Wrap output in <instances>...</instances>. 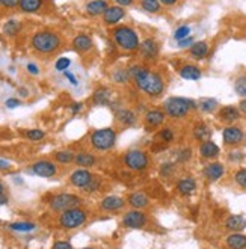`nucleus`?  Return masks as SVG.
<instances>
[{"label": "nucleus", "instance_id": "obj_2", "mask_svg": "<svg viewBox=\"0 0 246 249\" xmlns=\"http://www.w3.org/2000/svg\"><path fill=\"white\" fill-rule=\"evenodd\" d=\"M110 34H112L113 44L120 50L128 52V53L139 50V46H141L139 35L133 27H130L127 24H117V26H113Z\"/></svg>", "mask_w": 246, "mask_h": 249}, {"label": "nucleus", "instance_id": "obj_30", "mask_svg": "<svg viewBox=\"0 0 246 249\" xmlns=\"http://www.w3.org/2000/svg\"><path fill=\"white\" fill-rule=\"evenodd\" d=\"M227 246L228 248H233V249H242V248H246V236L242 232H233L229 234L225 240Z\"/></svg>", "mask_w": 246, "mask_h": 249}, {"label": "nucleus", "instance_id": "obj_6", "mask_svg": "<svg viewBox=\"0 0 246 249\" xmlns=\"http://www.w3.org/2000/svg\"><path fill=\"white\" fill-rule=\"evenodd\" d=\"M86 221H88V212L80 207H73L61 213L59 227L64 230H76L85 225Z\"/></svg>", "mask_w": 246, "mask_h": 249}, {"label": "nucleus", "instance_id": "obj_56", "mask_svg": "<svg viewBox=\"0 0 246 249\" xmlns=\"http://www.w3.org/2000/svg\"><path fill=\"white\" fill-rule=\"evenodd\" d=\"M9 168H11V163L8 162V160L0 159V169H2V171H6V169H9Z\"/></svg>", "mask_w": 246, "mask_h": 249}, {"label": "nucleus", "instance_id": "obj_60", "mask_svg": "<svg viewBox=\"0 0 246 249\" xmlns=\"http://www.w3.org/2000/svg\"><path fill=\"white\" fill-rule=\"evenodd\" d=\"M18 92L21 94V97H27V95H29L27 89H24V88H21V89H18Z\"/></svg>", "mask_w": 246, "mask_h": 249}, {"label": "nucleus", "instance_id": "obj_46", "mask_svg": "<svg viewBox=\"0 0 246 249\" xmlns=\"http://www.w3.org/2000/svg\"><path fill=\"white\" fill-rule=\"evenodd\" d=\"M191 157H192V150H191V148H184V150H181V151L178 153V156H177V162L184 163V162H187V160H191Z\"/></svg>", "mask_w": 246, "mask_h": 249}, {"label": "nucleus", "instance_id": "obj_19", "mask_svg": "<svg viewBox=\"0 0 246 249\" xmlns=\"http://www.w3.org/2000/svg\"><path fill=\"white\" fill-rule=\"evenodd\" d=\"M218 118H219L221 123L229 125V124L239 121V118H240V109H237L234 106H224L218 112Z\"/></svg>", "mask_w": 246, "mask_h": 249}, {"label": "nucleus", "instance_id": "obj_40", "mask_svg": "<svg viewBox=\"0 0 246 249\" xmlns=\"http://www.w3.org/2000/svg\"><path fill=\"white\" fill-rule=\"evenodd\" d=\"M234 92L242 97V98H246V74L243 76H239L234 82Z\"/></svg>", "mask_w": 246, "mask_h": 249}, {"label": "nucleus", "instance_id": "obj_57", "mask_svg": "<svg viewBox=\"0 0 246 249\" xmlns=\"http://www.w3.org/2000/svg\"><path fill=\"white\" fill-rule=\"evenodd\" d=\"M53 248H73V246H71V243H68V242H56L53 245Z\"/></svg>", "mask_w": 246, "mask_h": 249}, {"label": "nucleus", "instance_id": "obj_3", "mask_svg": "<svg viewBox=\"0 0 246 249\" xmlns=\"http://www.w3.org/2000/svg\"><path fill=\"white\" fill-rule=\"evenodd\" d=\"M32 49L39 54H53L62 46V38L53 31H39L31 39Z\"/></svg>", "mask_w": 246, "mask_h": 249}, {"label": "nucleus", "instance_id": "obj_9", "mask_svg": "<svg viewBox=\"0 0 246 249\" xmlns=\"http://www.w3.org/2000/svg\"><path fill=\"white\" fill-rule=\"evenodd\" d=\"M148 224V216L143 213V210L139 209H132L123 214L121 225L128 230H141L145 228Z\"/></svg>", "mask_w": 246, "mask_h": 249}, {"label": "nucleus", "instance_id": "obj_49", "mask_svg": "<svg viewBox=\"0 0 246 249\" xmlns=\"http://www.w3.org/2000/svg\"><path fill=\"white\" fill-rule=\"evenodd\" d=\"M193 42H195V41H193V38H192V36H187V38H184V39H180V41H178V47H181V49L191 47Z\"/></svg>", "mask_w": 246, "mask_h": 249}, {"label": "nucleus", "instance_id": "obj_27", "mask_svg": "<svg viewBox=\"0 0 246 249\" xmlns=\"http://www.w3.org/2000/svg\"><path fill=\"white\" fill-rule=\"evenodd\" d=\"M225 228L233 231V232H240L246 228V219L242 214H233L225 221Z\"/></svg>", "mask_w": 246, "mask_h": 249}, {"label": "nucleus", "instance_id": "obj_35", "mask_svg": "<svg viewBox=\"0 0 246 249\" xmlns=\"http://www.w3.org/2000/svg\"><path fill=\"white\" fill-rule=\"evenodd\" d=\"M198 109H201L204 113H211L218 109V101L214 98H201L198 101Z\"/></svg>", "mask_w": 246, "mask_h": 249}, {"label": "nucleus", "instance_id": "obj_12", "mask_svg": "<svg viewBox=\"0 0 246 249\" xmlns=\"http://www.w3.org/2000/svg\"><path fill=\"white\" fill-rule=\"evenodd\" d=\"M139 53L143 61H156L160 53V46L154 38H145L139 46Z\"/></svg>", "mask_w": 246, "mask_h": 249}, {"label": "nucleus", "instance_id": "obj_22", "mask_svg": "<svg viewBox=\"0 0 246 249\" xmlns=\"http://www.w3.org/2000/svg\"><path fill=\"white\" fill-rule=\"evenodd\" d=\"M107 6H109L107 0H91V2L86 3L85 11L89 17H100L105 14Z\"/></svg>", "mask_w": 246, "mask_h": 249}, {"label": "nucleus", "instance_id": "obj_4", "mask_svg": "<svg viewBox=\"0 0 246 249\" xmlns=\"http://www.w3.org/2000/svg\"><path fill=\"white\" fill-rule=\"evenodd\" d=\"M198 109V103L184 97H169L163 103V110L166 116L172 120H181L189 115L191 110Z\"/></svg>", "mask_w": 246, "mask_h": 249}, {"label": "nucleus", "instance_id": "obj_8", "mask_svg": "<svg viewBox=\"0 0 246 249\" xmlns=\"http://www.w3.org/2000/svg\"><path fill=\"white\" fill-rule=\"evenodd\" d=\"M83 202V199L74 194H57L54 195L49 206L53 212H57V213H62L68 209H73V207H80V204Z\"/></svg>", "mask_w": 246, "mask_h": 249}, {"label": "nucleus", "instance_id": "obj_7", "mask_svg": "<svg viewBox=\"0 0 246 249\" xmlns=\"http://www.w3.org/2000/svg\"><path fill=\"white\" fill-rule=\"evenodd\" d=\"M123 162L128 169H132L135 172H143L150 168V156L143 150L133 148L124 154Z\"/></svg>", "mask_w": 246, "mask_h": 249}, {"label": "nucleus", "instance_id": "obj_17", "mask_svg": "<svg viewBox=\"0 0 246 249\" xmlns=\"http://www.w3.org/2000/svg\"><path fill=\"white\" fill-rule=\"evenodd\" d=\"M115 121L121 127H133L138 123V115L132 109H118L115 112Z\"/></svg>", "mask_w": 246, "mask_h": 249}, {"label": "nucleus", "instance_id": "obj_38", "mask_svg": "<svg viewBox=\"0 0 246 249\" xmlns=\"http://www.w3.org/2000/svg\"><path fill=\"white\" fill-rule=\"evenodd\" d=\"M112 80L115 83H120V85H125L128 80H132V77H130V72L128 70H115L112 72Z\"/></svg>", "mask_w": 246, "mask_h": 249}, {"label": "nucleus", "instance_id": "obj_61", "mask_svg": "<svg viewBox=\"0 0 246 249\" xmlns=\"http://www.w3.org/2000/svg\"><path fill=\"white\" fill-rule=\"evenodd\" d=\"M50 2H53V0H50Z\"/></svg>", "mask_w": 246, "mask_h": 249}, {"label": "nucleus", "instance_id": "obj_55", "mask_svg": "<svg viewBox=\"0 0 246 249\" xmlns=\"http://www.w3.org/2000/svg\"><path fill=\"white\" fill-rule=\"evenodd\" d=\"M82 109H83V103H73L71 105V112H73V115L79 113Z\"/></svg>", "mask_w": 246, "mask_h": 249}, {"label": "nucleus", "instance_id": "obj_14", "mask_svg": "<svg viewBox=\"0 0 246 249\" xmlns=\"http://www.w3.org/2000/svg\"><path fill=\"white\" fill-rule=\"evenodd\" d=\"M125 17V9L120 5H112L107 6V9L103 14V23L106 26H117L123 18Z\"/></svg>", "mask_w": 246, "mask_h": 249}, {"label": "nucleus", "instance_id": "obj_51", "mask_svg": "<svg viewBox=\"0 0 246 249\" xmlns=\"http://www.w3.org/2000/svg\"><path fill=\"white\" fill-rule=\"evenodd\" d=\"M115 3L123 6V8H128V6H133L135 5V0H113Z\"/></svg>", "mask_w": 246, "mask_h": 249}, {"label": "nucleus", "instance_id": "obj_10", "mask_svg": "<svg viewBox=\"0 0 246 249\" xmlns=\"http://www.w3.org/2000/svg\"><path fill=\"white\" fill-rule=\"evenodd\" d=\"M222 139L225 146H239L245 141V133L240 127L229 124L224 128Z\"/></svg>", "mask_w": 246, "mask_h": 249}, {"label": "nucleus", "instance_id": "obj_59", "mask_svg": "<svg viewBox=\"0 0 246 249\" xmlns=\"http://www.w3.org/2000/svg\"><path fill=\"white\" fill-rule=\"evenodd\" d=\"M239 109H240L242 113L246 115V98H243V100L240 101V103H239Z\"/></svg>", "mask_w": 246, "mask_h": 249}, {"label": "nucleus", "instance_id": "obj_43", "mask_svg": "<svg viewBox=\"0 0 246 249\" xmlns=\"http://www.w3.org/2000/svg\"><path fill=\"white\" fill-rule=\"evenodd\" d=\"M100 187H101V178L95 175L94 180L83 189V192H86V194H94V192H97V190H100Z\"/></svg>", "mask_w": 246, "mask_h": 249}, {"label": "nucleus", "instance_id": "obj_11", "mask_svg": "<svg viewBox=\"0 0 246 249\" xmlns=\"http://www.w3.org/2000/svg\"><path fill=\"white\" fill-rule=\"evenodd\" d=\"M166 120V113L163 109H151L143 116V124L147 131H153L158 127H162Z\"/></svg>", "mask_w": 246, "mask_h": 249}, {"label": "nucleus", "instance_id": "obj_37", "mask_svg": "<svg viewBox=\"0 0 246 249\" xmlns=\"http://www.w3.org/2000/svg\"><path fill=\"white\" fill-rule=\"evenodd\" d=\"M8 228L17 232H31L36 228V225L32 222H12L8 225Z\"/></svg>", "mask_w": 246, "mask_h": 249}, {"label": "nucleus", "instance_id": "obj_36", "mask_svg": "<svg viewBox=\"0 0 246 249\" xmlns=\"http://www.w3.org/2000/svg\"><path fill=\"white\" fill-rule=\"evenodd\" d=\"M20 29H21L20 21H17V20H9L3 26V34H5V36L12 38V36H16L20 32Z\"/></svg>", "mask_w": 246, "mask_h": 249}, {"label": "nucleus", "instance_id": "obj_53", "mask_svg": "<svg viewBox=\"0 0 246 249\" xmlns=\"http://www.w3.org/2000/svg\"><path fill=\"white\" fill-rule=\"evenodd\" d=\"M6 202H8V198L5 196V186L3 183H0V206H3Z\"/></svg>", "mask_w": 246, "mask_h": 249}, {"label": "nucleus", "instance_id": "obj_34", "mask_svg": "<svg viewBox=\"0 0 246 249\" xmlns=\"http://www.w3.org/2000/svg\"><path fill=\"white\" fill-rule=\"evenodd\" d=\"M54 160L57 163H62V165H68L71 162H74V159H76V154L73 151H70V150H61V151H56L53 154Z\"/></svg>", "mask_w": 246, "mask_h": 249}, {"label": "nucleus", "instance_id": "obj_39", "mask_svg": "<svg viewBox=\"0 0 246 249\" xmlns=\"http://www.w3.org/2000/svg\"><path fill=\"white\" fill-rule=\"evenodd\" d=\"M174 138L176 136H174V130L171 127H162L157 133V139L163 143H171L174 141Z\"/></svg>", "mask_w": 246, "mask_h": 249}, {"label": "nucleus", "instance_id": "obj_23", "mask_svg": "<svg viewBox=\"0 0 246 249\" xmlns=\"http://www.w3.org/2000/svg\"><path fill=\"white\" fill-rule=\"evenodd\" d=\"M176 189L181 196H191L195 194V190H196V181L192 177H184V178L177 181Z\"/></svg>", "mask_w": 246, "mask_h": 249}, {"label": "nucleus", "instance_id": "obj_5", "mask_svg": "<svg viewBox=\"0 0 246 249\" xmlns=\"http://www.w3.org/2000/svg\"><path fill=\"white\" fill-rule=\"evenodd\" d=\"M89 143L95 151H109L117 143V131L110 127L94 130L89 136Z\"/></svg>", "mask_w": 246, "mask_h": 249}, {"label": "nucleus", "instance_id": "obj_32", "mask_svg": "<svg viewBox=\"0 0 246 249\" xmlns=\"http://www.w3.org/2000/svg\"><path fill=\"white\" fill-rule=\"evenodd\" d=\"M210 135H211V131L204 123H199L193 127V138L199 142H204V141L210 139Z\"/></svg>", "mask_w": 246, "mask_h": 249}, {"label": "nucleus", "instance_id": "obj_25", "mask_svg": "<svg viewBox=\"0 0 246 249\" xmlns=\"http://www.w3.org/2000/svg\"><path fill=\"white\" fill-rule=\"evenodd\" d=\"M92 46H94V42H92L91 36L86 34H80L73 39V49L79 53L89 52L92 49Z\"/></svg>", "mask_w": 246, "mask_h": 249}, {"label": "nucleus", "instance_id": "obj_15", "mask_svg": "<svg viewBox=\"0 0 246 249\" xmlns=\"http://www.w3.org/2000/svg\"><path fill=\"white\" fill-rule=\"evenodd\" d=\"M32 172L38 175V177L50 178L57 174V166L53 162H50V160H38V162L32 165Z\"/></svg>", "mask_w": 246, "mask_h": 249}, {"label": "nucleus", "instance_id": "obj_29", "mask_svg": "<svg viewBox=\"0 0 246 249\" xmlns=\"http://www.w3.org/2000/svg\"><path fill=\"white\" fill-rule=\"evenodd\" d=\"M42 5H44V0H21L18 8L24 14H35L41 11Z\"/></svg>", "mask_w": 246, "mask_h": 249}, {"label": "nucleus", "instance_id": "obj_24", "mask_svg": "<svg viewBox=\"0 0 246 249\" xmlns=\"http://www.w3.org/2000/svg\"><path fill=\"white\" fill-rule=\"evenodd\" d=\"M210 52V46L207 41H198V42H193L192 46L189 47V53L193 59L196 61H202L206 59V56L209 54Z\"/></svg>", "mask_w": 246, "mask_h": 249}, {"label": "nucleus", "instance_id": "obj_50", "mask_svg": "<svg viewBox=\"0 0 246 249\" xmlns=\"http://www.w3.org/2000/svg\"><path fill=\"white\" fill-rule=\"evenodd\" d=\"M26 68H27V71L31 72L32 76H38V74H39V68H38V65H36V64H32V62H29Z\"/></svg>", "mask_w": 246, "mask_h": 249}, {"label": "nucleus", "instance_id": "obj_13", "mask_svg": "<svg viewBox=\"0 0 246 249\" xmlns=\"http://www.w3.org/2000/svg\"><path fill=\"white\" fill-rule=\"evenodd\" d=\"M94 177H95V175L91 171H88V169H85V168L76 169L73 174L70 175V184L83 190L86 186H88L94 180Z\"/></svg>", "mask_w": 246, "mask_h": 249}, {"label": "nucleus", "instance_id": "obj_1", "mask_svg": "<svg viewBox=\"0 0 246 249\" xmlns=\"http://www.w3.org/2000/svg\"><path fill=\"white\" fill-rule=\"evenodd\" d=\"M128 72L138 89L148 97L158 98L165 92V80L157 71H151L145 65L135 64L128 68Z\"/></svg>", "mask_w": 246, "mask_h": 249}, {"label": "nucleus", "instance_id": "obj_52", "mask_svg": "<svg viewBox=\"0 0 246 249\" xmlns=\"http://www.w3.org/2000/svg\"><path fill=\"white\" fill-rule=\"evenodd\" d=\"M5 105H6L9 109H14V107L20 106V100H17V98H8Z\"/></svg>", "mask_w": 246, "mask_h": 249}, {"label": "nucleus", "instance_id": "obj_44", "mask_svg": "<svg viewBox=\"0 0 246 249\" xmlns=\"http://www.w3.org/2000/svg\"><path fill=\"white\" fill-rule=\"evenodd\" d=\"M234 181L246 190V169H239L236 174H234Z\"/></svg>", "mask_w": 246, "mask_h": 249}, {"label": "nucleus", "instance_id": "obj_41", "mask_svg": "<svg viewBox=\"0 0 246 249\" xmlns=\"http://www.w3.org/2000/svg\"><path fill=\"white\" fill-rule=\"evenodd\" d=\"M24 136L29 141H41L46 138V131H42L39 128H32V130H26L24 131Z\"/></svg>", "mask_w": 246, "mask_h": 249}, {"label": "nucleus", "instance_id": "obj_33", "mask_svg": "<svg viewBox=\"0 0 246 249\" xmlns=\"http://www.w3.org/2000/svg\"><path fill=\"white\" fill-rule=\"evenodd\" d=\"M141 6L148 14H160L163 5L160 3V0H141Z\"/></svg>", "mask_w": 246, "mask_h": 249}, {"label": "nucleus", "instance_id": "obj_58", "mask_svg": "<svg viewBox=\"0 0 246 249\" xmlns=\"http://www.w3.org/2000/svg\"><path fill=\"white\" fill-rule=\"evenodd\" d=\"M177 2H178V0H160V3L163 6H174Z\"/></svg>", "mask_w": 246, "mask_h": 249}, {"label": "nucleus", "instance_id": "obj_18", "mask_svg": "<svg viewBox=\"0 0 246 249\" xmlns=\"http://www.w3.org/2000/svg\"><path fill=\"white\" fill-rule=\"evenodd\" d=\"M202 174H204V177L210 181V183H214L218 181L224 177L225 174V166L219 162H211L209 165H206L204 171H202Z\"/></svg>", "mask_w": 246, "mask_h": 249}, {"label": "nucleus", "instance_id": "obj_54", "mask_svg": "<svg viewBox=\"0 0 246 249\" xmlns=\"http://www.w3.org/2000/svg\"><path fill=\"white\" fill-rule=\"evenodd\" d=\"M64 76H65V77H67V79L70 80V83H71V85H74V86H76V85L79 83V82H77V79H76V77H74L73 74H71L70 71H67V70L64 71Z\"/></svg>", "mask_w": 246, "mask_h": 249}, {"label": "nucleus", "instance_id": "obj_26", "mask_svg": "<svg viewBox=\"0 0 246 249\" xmlns=\"http://www.w3.org/2000/svg\"><path fill=\"white\" fill-rule=\"evenodd\" d=\"M178 74L186 79V80H199L202 77V72L199 70V67L192 65V64H186L178 70Z\"/></svg>", "mask_w": 246, "mask_h": 249}, {"label": "nucleus", "instance_id": "obj_45", "mask_svg": "<svg viewBox=\"0 0 246 249\" xmlns=\"http://www.w3.org/2000/svg\"><path fill=\"white\" fill-rule=\"evenodd\" d=\"M71 65V61L68 59V57H59V59L56 61V64H54V68L57 70V71H65V70H68V67Z\"/></svg>", "mask_w": 246, "mask_h": 249}, {"label": "nucleus", "instance_id": "obj_20", "mask_svg": "<svg viewBox=\"0 0 246 249\" xmlns=\"http://www.w3.org/2000/svg\"><path fill=\"white\" fill-rule=\"evenodd\" d=\"M150 198L143 194V192H133L127 196V204L132 209H139V210H145L150 207Z\"/></svg>", "mask_w": 246, "mask_h": 249}, {"label": "nucleus", "instance_id": "obj_28", "mask_svg": "<svg viewBox=\"0 0 246 249\" xmlns=\"http://www.w3.org/2000/svg\"><path fill=\"white\" fill-rule=\"evenodd\" d=\"M110 97H112L110 89H107V88H105V86H101V88H98V89L94 92L92 103L95 106H107L110 103Z\"/></svg>", "mask_w": 246, "mask_h": 249}, {"label": "nucleus", "instance_id": "obj_16", "mask_svg": "<svg viewBox=\"0 0 246 249\" xmlns=\"http://www.w3.org/2000/svg\"><path fill=\"white\" fill-rule=\"evenodd\" d=\"M127 199L117 196V195H110L106 196L100 201V209L103 212H109V213H115V212H120L125 207Z\"/></svg>", "mask_w": 246, "mask_h": 249}, {"label": "nucleus", "instance_id": "obj_48", "mask_svg": "<svg viewBox=\"0 0 246 249\" xmlns=\"http://www.w3.org/2000/svg\"><path fill=\"white\" fill-rule=\"evenodd\" d=\"M20 2H21V0H0V5H2L3 8L11 9V8L18 6V5H20Z\"/></svg>", "mask_w": 246, "mask_h": 249}, {"label": "nucleus", "instance_id": "obj_47", "mask_svg": "<svg viewBox=\"0 0 246 249\" xmlns=\"http://www.w3.org/2000/svg\"><path fill=\"white\" fill-rule=\"evenodd\" d=\"M174 163H163L162 166H160V177H163V178H168L169 175L174 172Z\"/></svg>", "mask_w": 246, "mask_h": 249}, {"label": "nucleus", "instance_id": "obj_42", "mask_svg": "<svg viewBox=\"0 0 246 249\" xmlns=\"http://www.w3.org/2000/svg\"><path fill=\"white\" fill-rule=\"evenodd\" d=\"M187 36H191V27H189V26H186V24L177 27V31L174 32V38H176L177 41L184 39V38H187Z\"/></svg>", "mask_w": 246, "mask_h": 249}, {"label": "nucleus", "instance_id": "obj_21", "mask_svg": "<svg viewBox=\"0 0 246 249\" xmlns=\"http://www.w3.org/2000/svg\"><path fill=\"white\" fill-rule=\"evenodd\" d=\"M219 153H221L219 146L216 145L213 141H210V139H207V141H204V142H201V145H199V156H201L202 159H206V160H213V159H216V157L219 156Z\"/></svg>", "mask_w": 246, "mask_h": 249}, {"label": "nucleus", "instance_id": "obj_31", "mask_svg": "<svg viewBox=\"0 0 246 249\" xmlns=\"http://www.w3.org/2000/svg\"><path fill=\"white\" fill-rule=\"evenodd\" d=\"M74 163L77 166H83V168H91L97 163V159L94 154H89V153H79L76 154V159H74Z\"/></svg>", "mask_w": 246, "mask_h": 249}]
</instances>
